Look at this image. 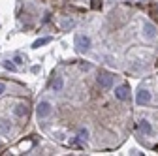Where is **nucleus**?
<instances>
[{
  "label": "nucleus",
  "mask_w": 158,
  "mask_h": 156,
  "mask_svg": "<svg viewBox=\"0 0 158 156\" xmlns=\"http://www.w3.org/2000/svg\"><path fill=\"white\" fill-rule=\"evenodd\" d=\"M139 130H141L143 133H151V132H152V128H151V124H149L147 121H141V122H139Z\"/></svg>",
  "instance_id": "1a4fd4ad"
},
{
  "label": "nucleus",
  "mask_w": 158,
  "mask_h": 156,
  "mask_svg": "<svg viewBox=\"0 0 158 156\" xmlns=\"http://www.w3.org/2000/svg\"><path fill=\"white\" fill-rule=\"evenodd\" d=\"M137 2H145V0H137Z\"/></svg>",
  "instance_id": "f3484780"
},
{
  "label": "nucleus",
  "mask_w": 158,
  "mask_h": 156,
  "mask_svg": "<svg viewBox=\"0 0 158 156\" xmlns=\"http://www.w3.org/2000/svg\"><path fill=\"white\" fill-rule=\"evenodd\" d=\"M102 2H104V0H92V4H90L92 10H100L102 8Z\"/></svg>",
  "instance_id": "f8f14e48"
},
{
  "label": "nucleus",
  "mask_w": 158,
  "mask_h": 156,
  "mask_svg": "<svg viewBox=\"0 0 158 156\" xmlns=\"http://www.w3.org/2000/svg\"><path fill=\"white\" fill-rule=\"evenodd\" d=\"M13 113H15V117H27V113H28V105H27V104H17Z\"/></svg>",
  "instance_id": "0eeeda50"
},
{
  "label": "nucleus",
  "mask_w": 158,
  "mask_h": 156,
  "mask_svg": "<svg viewBox=\"0 0 158 156\" xmlns=\"http://www.w3.org/2000/svg\"><path fill=\"white\" fill-rule=\"evenodd\" d=\"M49 42H51V38H42V40H36L32 47H42V45H45V43H49Z\"/></svg>",
  "instance_id": "9d476101"
},
{
  "label": "nucleus",
  "mask_w": 158,
  "mask_h": 156,
  "mask_svg": "<svg viewBox=\"0 0 158 156\" xmlns=\"http://www.w3.org/2000/svg\"><path fill=\"white\" fill-rule=\"evenodd\" d=\"M143 36L149 38V40H154L156 38V27L152 23H145L143 25Z\"/></svg>",
  "instance_id": "20e7f679"
},
{
  "label": "nucleus",
  "mask_w": 158,
  "mask_h": 156,
  "mask_svg": "<svg viewBox=\"0 0 158 156\" xmlns=\"http://www.w3.org/2000/svg\"><path fill=\"white\" fill-rule=\"evenodd\" d=\"M75 23L72 21V19H70V21H68V19H66V21H62V28H72Z\"/></svg>",
  "instance_id": "ddd939ff"
},
{
  "label": "nucleus",
  "mask_w": 158,
  "mask_h": 156,
  "mask_svg": "<svg viewBox=\"0 0 158 156\" xmlns=\"http://www.w3.org/2000/svg\"><path fill=\"white\" fill-rule=\"evenodd\" d=\"M4 92H6V85H4V83H2V81H0V96H2V94H4Z\"/></svg>",
  "instance_id": "2eb2a0df"
},
{
  "label": "nucleus",
  "mask_w": 158,
  "mask_h": 156,
  "mask_svg": "<svg viewBox=\"0 0 158 156\" xmlns=\"http://www.w3.org/2000/svg\"><path fill=\"white\" fill-rule=\"evenodd\" d=\"M77 138L81 139V141H87V138H89V132H87V130H79V133H77Z\"/></svg>",
  "instance_id": "9b49d317"
},
{
  "label": "nucleus",
  "mask_w": 158,
  "mask_h": 156,
  "mask_svg": "<svg viewBox=\"0 0 158 156\" xmlns=\"http://www.w3.org/2000/svg\"><path fill=\"white\" fill-rule=\"evenodd\" d=\"M115 96L118 100H128V96H130V88L126 85H121V87H117L115 88Z\"/></svg>",
  "instance_id": "39448f33"
},
{
  "label": "nucleus",
  "mask_w": 158,
  "mask_h": 156,
  "mask_svg": "<svg viewBox=\"0 0 158 156\" xmlns=\"http://www.w3.org/2000/svg\"><path fill=\"white\" fill-rule=\"evenodd\" d=\"M113 79H115V77L109 72H100V73H98V85H100L102 88H111Z\"/></svg>",
  "instance_id": "f03ea898"
},
{
  "label": "nucleus",
  "mask_w": 158,
  "mask_h": 156,
  "mask_svg": "<svg viewBox=\"0 0 158 156\" xmlns=\"http://www.w3.org/2000/svg\"><path fill=\"white\" fill-rule=\"evenodd\" d=\"M149 100H151V92H149V90H139V92H137V98H135V102L139 104V105H145V104H149Z\"/></svg>",
  "instance_id": "423d86ee"
},
{
  "label": "nucleus",
  "mask_w": 158,
  "mask_h": 156,
  "mask_svg": "<svg viewBox=\"0 0 158 156\" xmlns=\"http://www.w3.org/2000/svg\"><path fill=\"white\" fill-rule=\"evenodd\" d=\"M73 45H75V49L79 53H85V51L90 49V40H89L87 36H83V34H77L75 40H73Z\"/></svg>",
  "instance_id": "f257e3e1"
},
{
  "label": "nucleus",
  "mask_w": 158,
  "mask_h": 156,
  "mask_svg": "<svg viewBox=\"0 0 158 156\" xmlns=\"http://www.w3.org/2000/svg\"><path fill=\"white\" fill-rule=\"evenodd\" d=\"M36 115L38 119H45V117L51 115V104L49 102H40L38 107H36Z\"/></svg>",
  "instance_id": "7ed1b4c3"
},
{
  "label": "nucleus",
  "mask_w": 158,
  "mask_h": 156,
  "mask_svg": "<svg viewBox=\"0 0 158 156\" xmlns=\"http://www.w3.org/2000/svg\"><path fill=\"white\" fill-rule=\"evenodd\" d=\"M4 68H8V70H15V66L10 64V62H4Z\"/></svg>",
  "instance_id": "dca6fc26"
},
{
  "label": "nucleus",
  "mask_w": 158,
  "mask_h": 156,
  "mask_svg": "<svg viewBox=\"0 0 158 156\" xmlns=\"http://www.w3.org/2000/svg\"><path fill=\"white\" fill-rule=\"evenodd\" d=\"M53 90L55 92H58V90H62V87H64V81H62V77H55V81H53Z\"/></svg>",
  "instance_id": "6e6552de"
},
{
  "label": "nucleus",
  "mask_w": 158,
  "mask_h": 156,
  "mask_svg": "<svg viewBox=\"0 0 158 156\" xmlns=\"http://www.w3.org/2000/svg\"><path fill=\"white\" fill-rule=\"evenodd\" d=\"M8 128H10V126L6 124V121H0V130H2V132H6Z\"/></svg>",
  "instance_id": "4468645a"
}]
</instances>
